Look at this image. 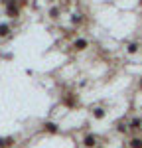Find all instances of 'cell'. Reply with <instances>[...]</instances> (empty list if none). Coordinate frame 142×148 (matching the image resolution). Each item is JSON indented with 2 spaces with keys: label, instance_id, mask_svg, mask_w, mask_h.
Here are the masks:
<instances>
[{
  "label": "cell",
  "instance_id": "6da1fadb",
  "mask_svg": "<svg viewBox=\"0 0 142 148\" xmlns=\"http://www.w3.org/2000/svg\"><path fill=\"white\" fill-rule=\"evenodd\" d=\"M6 16L8 18H18L20 16V8L16 4V0H6Z\"/></svg>",
  "mask_w": 142,
  "mask_h": 148
},
{
  "label": "cell",
  "instance_id": "7a4b0ae2",
  "mask_svg": "<svg viewBox=\"0 0 142 148\" xmlns=\"http://www.w3.org/2000/svg\"><path fill=\"white\" fill-rule=\"evenodd\" d=\"M83 144H85V148H95L97 146V134H87L83 138Z\"/></svg>",
  "mask_w": 142,
  "mask_h": 148
},
{
  "label": "cell",
  "instance_id": "3957f363",
  "mask_svg": "<svg viewBox=\"0 0 142 148\" xmlns=\"http://www.w3.org/2000/svg\"><path fill=\"white\" fill-rule=\"evenodd\" d=\"M42 130H44V132H49V134H57V132H59V128H57L55 123H44Z\"/></svg>",
  "mask_w": 142,
  "mask_h": 148
},
{
  "label": "cell",
  "instance_id": "277c9868",
  "mask_svg": "<svg viewBox=\"0 0 142 148\" xmlns=\"http://www.w3.org/2000/svg\"><path fill=\"white\" fill-rule=\"evenodd\" d=\"M14 136H6V138H0V148H10L14 146Z\"/></svg>",
  "mask_w": 142,
  "mask_h": 148
},
{
  "label": "cell",
  "instance_id": "5b68a950",
  "mask_svg": "<svg viewBox=\"0 0 142 148\" xmlns=\"http://www.w3.org/2000/svg\"><path fill=\"white\" fill-rule=\"evenodd\" d=\"M73 47H75L77 51H83V49L87 47V40H83V38H79V40H75V42H73Z\"/></svg>",
  "mask_w": 142,
  "mask_h": 148
},
{
  "label": "cell",
  "instance_id": "8992f818",
  "mask_svg": "<svg viewBox=\"0 0 142 148\" xmlns=\"http://www.w3.org/2000/svg\"><path fill=\"white\" fill-rule=\"evenodd\" d=\"M12 28L10 24H0V38H6V36H10Z\"/></svg>",
  "mask_w": 142,
  "mask_h": 148
},
{
  "label": "cell",
  "instance_id": "52a82bcc",
  "mask_svg": "<svg viewBox=\"0 0 142 148\" xmlns=\"http://www.w3.org/2000/svg\"><path fill=\"white\" fill-rule=\"evenodd\" d=\"M103 116H105V109L99 107V109H95V111H93V119H99V121H101Z\"/></svg>",
  "mask_w": 142,
  "mask_h": 148
},
{
  "label": "cell",
  "instance_id": "ba28073f",
  "mask_svg": "<svg viewBox=\"0 0 142 148\" xmlns=\"http://www.w3.org/2000/svg\"><path fill=\"white\" fill-rule=\"evenodd\" d=\"M130 128H132V130H138V128H142V121H140V119H132Z\"/></svg>",
  "mask_w": 142,
  "mask_h": 148
},
{
  "label": "cell",
  "instance_id": "9c48e42d",
  "mask_svg": "<svg viewBox=\"0 0 142 148\" xmlns=\"http://www.w3.org/2000/svg\"><path fill=\"white\" fill-rule=\"evenodd\" d=\"M130 148H142V138H132L130 140Z\"/></svg>",
  "mask_w": 142,
  "mask_h": 148
},
{
  "label": "cell",
  "instance_id": "30bf717a",
  "mask_svg": "<svg viewBox=\"0 0 142 148\" xmlns=\"http://www.w3.org/2000/svg\"><path fill=\"white\" fill-rule=\"evenodd\" d=\"M138 47H140V46H138L136 42H134V44H130V46H128V53H136V51H138Z\"/></svg>",
  "mask_w": 142,
  "mask_h": 148
},
{
  "label": "cell",
  "instance_id": "8fae6325",
  "mask_svg": "<svg viewBox=\"0 0 142 148\" xmlns=\"http://www.w3.org/2000/svg\"><path fill=\"white\" fill-rule=\"evenodd\" d=\"M49 16H51L53 20H55V18H59V8H51V10H49Z\"/></svg>",
  "mask_w": 142,
  "mask_h": 148
},
{
  "label": "cell",
  "instance_id": "7c38bea8",
  "mask_svg": "<svg viewBox=\"0 0 142 148\" xmlns=\"http://www.w3.org/2000/svg\"><path fill=\"white\" fill-rule=\"evenodd\" d=\"M128 128H130V126H126V125H118L117 130H118V132H128Z\"/></svg>",
  "mask_w": 142,
  "mask_h": 148
},
{
  "label": "cell",
  "instance_id": "4fadbf2b",
  "mask_svg": "<svg viewBox=\"0 0 142 148\" xmlns=\"http://www.w3.org/2000/svg\"><path fill=\"white\" fill-rule=\"evenodd\" d=\"M65 105L73 107V105H75V99H73V97H67V99H65Z\"/></svg>",
  "mask_w": 142,
  "mask_h": 148
},
{
  "label": "cell",
  "instance_id": "5bb4252c",
  "mask_svg": "<svg viewBox=\"0 0 142 148\" xmlns=\"http://www.w3.org/2000/svg\"><path fill=\"white\" fill-rule=\"evenodd\" d=\"M71 20H73V24H79V22H81V14H75Z\"/></svg>",
  "mask_w": 142,
  "mask_h": 148
},
{
  "label": "cell",
  "instance_id": "9a60e30c",
  "mask_svg": "<svg viewBox=\"0 0 142 148\" xmlns=\"http://www.w3.org/2000/svg\"><path fill=\"white\" fill-rule=\"evenodd\" d=\"M140 89H142V77H140Z\"/></svg>",
  "mask_w": 142,
  "mask_h": 148
},
{
  "label": "cell",
  "instance_id": "2e32d148",
  "mask_svg": "<svg viewBox=\"0 0 142 148\" xmlns=\"http://www.w3.org/2000/svg\"><path fill=\"white\" fill-rule=\"evenodd\" d=\"M138 2H140V6H142V0H138Z\"/></svg>",
  "mask_w": 142,
  "mask_h": 148
}]
</instances>
